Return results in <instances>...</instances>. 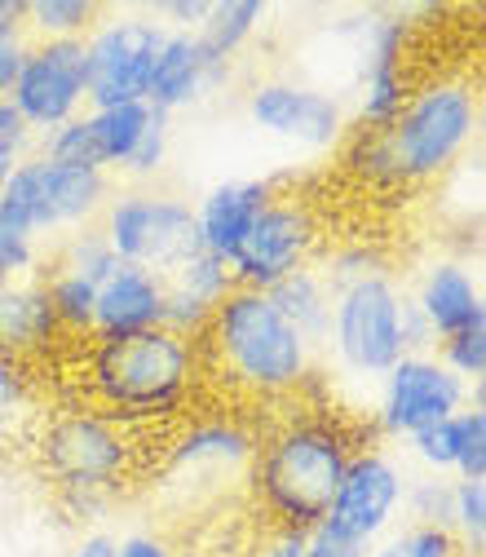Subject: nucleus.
<instances>
[{
	"label": "nucleus",
	"instance_id": "1a4fd4ad",
	"mask_svg": "<svg viewBox=\"0 0 486 557\" xmlns=\"http://www.w3.org/2000/svg\"><path fill=\"white\" fill-rule=\"evenodd\" d=\"M160 23L151 18H111L85 36V107H124L147 102V81L164 45Z\"/></svg>",
	"mask_w": 486,
	"mask_h": 557
},
{
	"label": "nucleus",
	"instance_id": "0eeeda50",
	"mask_svg": "<svg viewBox=\"0 0 486 557\" xmlns=\"http://www.w3.org/2000/svg\"><path fill=\"white\" fill-rule=\"evenodd\" d=\"M102 239L120 257V265L173 274L190 252H199L195 208L177 195L124 190L102 208Z\"/></svg>",
	"mask_w": 486,
	"mask_h": 557
},
{
	"label": "nucleus",
	"instance_id": "6e6552de",
	"mask_svg": "<svg viewBox=\"0 0 486 557\" xmlns=\"http://www.w3.org/2000/svg\"><path fill=\"white\" fill-rule=\"evenodd\" d=\"M111 199V177L98 169L53 164L45 156H23L0 190V208L14 213L36 239L53 231L89 226Z\"/></svg>",
	"mask_w": 486,
	"mask_h": 557
},
{
	"label": "nucleus",
	"instance_id": "b1692460",
	"mask_svg": "<svg viewBox=\"0 0 486 557\" xmlns=\"http://www.w3.org/2000/svg\"><path fill=\"white\" fill-rule=\"evenodd\" d=\"M151 120V107L147 102H124V107H102V111H85V124H89V137H94V160L102 173H120L128 151L137 147Z\"/></svg>",
	"mask_w": 486,
	"mask_h": 557
},
{
	"label": "nucleus",
	"instance_id": "e433bc0d",
	"mask_svg": "<svg viewBox=\"0 0 486 557\" xmlns=\"http://www.w3.org/2000/svg\"><path fill=\"white\" fill-rule=\"evenodd\" d=\"M301 557H367V544H359V540H350V535L332 531L327 522H319V527L306 531Z\"/></svg>",
	"mask_w": 486,
	"mask_h": 557
},
{
	"label": "nucleus",
	"instance_id": "7ed1b4c3",
	"mask_svg": "<svg viewBox=\"0 0 486 557\" xmlns=\"http://www.w3.org/2000/svg\"><path fill=\"white\" fill-rule=\"evenodd\" d=\"M195 345L217 376L257 398L297 394L314 368V345L270 306L265 293L248 288H235L217 301Z\"/></svg>",
	"mask_w": 486,
	"mask_h": 557
},
{
	"label": "nucleus",
	"instance_id": "f3484780",
	"mask_svg": "<svg viewBox=\"0 0 486 557\" xmlns=\"http://www.w3.org/2000/svg\"><path fill=\"white\" fill-rule=\"evenodd\" d=\"M407 301L415 306V314L425 319L434 345L447 341V336H456L460 327L486 319V301H482L477 274L464 261H451V257L429 261L425 274H421V284H415V293Z\"/></svg>",
	"mask_w": 486,
	"mask_h": 557
},
{
	"label": "nucleus",
	"instance_id": "aec40b11",
	"mask_svg": "<svg viewBox=\"0 0 486 557\" xmlns=\"http://www.w3.org/2000/svg\"><path fill=\"white\" fill-rule=\"evenodd\" d=\"M407 443L434 478L456 473L464 482H486V407H460L456 416L411 434Z\"/></svg>",
	"mask_w": 486,
	"mask_h": 557
},
{
	"label": "nucleus",
	"instance_id": "423d86ee",
	"mask_svg": "<svg viewBox=\"0 0 486 557\" xmlns=\"http://www.w3.org/2000/svg\"><path fill=\"white\" fill-rule=\"evenodd\" d=\"M402 314H407V293L398 288L389 270H376L332 293L327 341L340 368H350L354 376H385L407 355Z\"/></svg>",
	"mask_w": 486,
	"mask_h": 557
},
{
	"label": "nucleus",
	"instance_id": "72a5a7b5",
	"mask_svg": "<svg viewBox=\"0 0 486 557\" xmlns=\"http://www.w3.org/2000/svg\"><path fill=\"white\" fill-rule=\"evenodd\" d=\"M36 265H40V252H36V235L14 218V213H5L0 208V278H27V274H36Z\"/></svg>",
	"mask_w": 486,
	"mask_h": 557
},
{
	"label": "nucleus",
	"instance_id": "c756f323",
	"mask_svg": "<svg viewBox=\"0 0 486 557\" xmlns=\"http://www.w3.org/2000/svg\"><path fill=\"white\" fill-rule=\"evenodd\" d=\"M53 270H66V274L85 278V284L102 288L107 278L120 270V257L107 248L102 231H76L72 239L62 244V257H58V265H53Z\"/></svg>",
	"mask_w": 486,
	"mask_h": 557
},
{
	"label": "nucleus",
	"instance_id": "58836bf2",
	"mask_svg": "<svg viewBox=\"0 0 486 557\" xmlns=\"http://www.w3.org/2000/svg\"><path fill=\"white\" fill-rule=\"evenodd\" d=\"M27 53H32V40H27V36L0 45V98H10V89L18 85L23 66H27Z\"/></svg>",
	"mask_w": 486,
	"mask_h": 557
},
{
	"label": "nucleus",
	"instance_id": "a19ab883",
	"mask_svg": "<svg viewBox=\"0 0 486 557\" xmlns=\"http://www.w3.org/2000/svg\"><path fill=\"white\" fill-rule=\"evenodd\" d=\"M115 557H177L169 548V540L151 535V531H133L124 540H115Z\"/></svg>",
	"mask_w": 486,
	"mask_h": 557
},
{
	"label": "nucleus",
	"instance_id": "79ce46f5",
	"mask_svg": "<svg viewBox=\"0 0 486 557\" xmlns=\"http://www.w3.org/2000/svg\"><path fill=\"white\" fill-rule=\"evenodd\" d=\"M23 14H27V0H0V45H10L23 32Z\"/></svg>",
	"mask_w": 486,
	"mask_h": 557
},
{
	"label": "nucleus",
	"instance_id": "2f4dec72",
	"mask_svg": "<svg viewBox=\"0 0 486 557\" xmlns=\"http://www.w3.org/2000/svg\"><path fill=\"white\" fill-rule=\"evenodd\" d=\"M367 557H460V544L451 540V531H438V527H407L376 540Z\"/></svg>",
	"mask_w": 486,
	"mask_h": 557
},
{
	"label": "nucleus",
	"instance_id": "a18cd8bd",
	"mask_svg": "<svg viewBox=\"0 0 486 557\" xmlns=\"http://www.w3.org/2000/svg\"><path fill=\"white\" fill-rule=\"evenodd\" d=\"M14 164H18V156H10V151H0V190H5V182H10Z\"/></svg>",
	"mask_w": 486,
	"mask_h": 557
},
{
	"label": "nucleus",
	"instance_id": "c9c22d12",
	"mask_svg": "<svg viewBox=\"0 0 486 557\" xmlns=\"http://www.w3.org/2000/svg\"><path fill=\"white\" fill-rule=\"evenodd\" d=\"M32 407V376H27V363L18 359H5L0 355V434L10 425H18Z\"/></svg>",
	"mask_w": 486,
	"mask_h": 557
},
{
	"label": "nucleus",
	"instance_id": "c85d7f7f",
	"mask_svg": "<svg viewBox=\"0 0 486 557\" xmlns=\"http://www.w3.org/2000/svg\"><path fill=\"white\" fill-rule=\"evenodd\" d=\"M451 540L464 557H482L486 548V482L451 478Z\"/></svg>",
	"mask_w": 486,
	"mask_h": 557
},
{
	"label": "nucleus",
	"instance_id": "f257e3e1",
	"mask_svg": "<svg viewBox=\"0 0 486 557\" xmlns=\"http://www.w3.org/2000/svg\"><path fill=\"white\" fill-rule=\"evenodd\" d=\"M482 102L469 81H434L411 89L389 128H359L345 147V164L367 186L402 190L443 177L477 137Z\"/></svg>",
	"mask_w": 486,
	"mask_h": 557
},
{
	"label": "nucleus",
	"instance_id": "a211bd4d",
	"mask_svg": "<svg viewBox=\"0 0 486 557\" xmlns=\"http://www.w3.org/2000/svg\"><path fill=\"white\" fill-rule=\"evenodd\" d=\"M274 203V182L252 177V182H222L213 186L199 208H195V231H199V248L217 252L222 261H230L244 239L252 235L257 218Z\"/></svg>",
	"mask_w": 486,
	"mask_h": 557
},
{
	"label": "nucleus",
	"instance_id": "7c9ffc66",
	"mask_svg": "<svg viewBox=\"0 0 486 557\" xmlns=\"http://www.w3.org/2000/svg\"><path fill=\"white\" fill-rule=\"evenodd\" d=\"M438 345H443L438 363H443L447 372H456L464 385H482V376H486V319L460 327L456 336H447V341H438Z\"/></svg>",
	"mask_w": 486,
	"mask_h": 557
},
{
	"label": "nucleus",
	"instance_id": "cd10ccee",
	"mask_svg": "<svg viewBox=\"0 0 486 557\" xmlns=\"http://www.w3.org/2000/svg\"><path fill=\"white\" fill-rule=\"evenodd\" d=\"M45 293H49V306H53L62 332L94 336V310H98V288L94 284H85V278L66 274V270H49Z\"/></svg>",
	"mask_w": 486,
	"mask_h": 557
},
{
	"label": "nucleus",
	"instance_id": "dca6fc26",
	"mask_svg": "<svg viewBox=\"0 0 486 557\" xmlns=\"http://www.w3.org/2000/svg\"><path fill=\"white\" fill-rule=\"evenodd\" d=\"M226 76H230V62L208 53L195 32H164V45L155 53L151 81H147V107L160 115H173L208 98Z\"/></svg>",
	"mask_w": 486,
	"mask_h": 557
},
{
	"label": "nucleus",
	"instance_id": "9b49d317",
	"mask_svg": "<svg viewBox=\"0 0 486 557\" xmlns=\"http://www.w3.org/2000/svg\"><path fill=\"white\" fill-rule=\"evenodd\" d=\"M469 403V385L438 363V355H402L385 372L376 425L389 438H411Z\"/></svg>",
	"mask_w": 486,
	"mask_h": 557
},
{
	"label": "nucleus",
	"instance_id": "49530a36",
	"mask_svg": "<svg viewBox=\"0 0 486 557\" xmlns=\"http://www.w3.org/2000/svg\"><path fill=\"white\" fill-rule=\"evenodd\" d=\"M0 284H5V278H0Z\"/></svg>",
	"mask_w": 486,
	"mask_h": 557
},
{
	"label": "nucleus",
	"instance_id": "412c9836",
	"mask_svg": "<svg viewBox=\"0 0 486 557\" xmlns=\"http://www.w3.org/2000/svg\"><path fill=\"white\" fill-rule=\"evenodd\" d=\"M164 323V274L120 265L98 288L94 336H133Z\"/></svg>",
	"mask_w": 486,
	"mask_h": 557
},
{
	"label": "nucleus",
	"instance_id": "5701e85b",
	"mask_svg": "<svg viewBox=\"0 0 486 557\" xmlns=\"http://www.w3.org/2000/svg\"><path fill=\"white\" fill-rule=\"evenodd\" d=\"M270 306L279 310L310 345L327 341V327H332V288H327V278L314 270V265H301L292 270L288 278H279L270 293Z\"/></svg>",
	"mask_w": 486,
	"mask_h": 557
},
{
	"label": "nucleus",
	"instance_id": "4468645a",
	"mask_svg": "<svg viewBox=\"0 0 486 557\" xmlns=\"http://www.w3.org/2000/svg\"><path fill=\"white\" fill-rule=\"evenodd\" d=\"M248 115L257 128L288 137V143L327 151L345 137V107L310 85H292V81H265L252 89L248 98Z\"/></svg>",
	"mask_w": 486,
	"mask_h": 557
},
{
	"label": "nucleus",
	"instance_id": "393cba45",
	"mask_svg": "<svg viewBox=\"0 0 486 557\" xmlns=\"http://www.w3.org/2000/svg\"><path fill=\"white\" fill-rule=\"evenodd\" d=\"M265 5L261 0H217L213 10H208V18H203V27L195 32L199 40H203V49L213 53V58H222V62H230L252 36H257V27L265 23Z\"/></svg>",
	"mask_w": 486,
	"mask_h": 557
},
{
	"label": "nucleus",
	"instance_id": "c03bdc74",
	"mask_svg": "<svg viewBox=\"0 0 486 557\" xmlns=\"http://www.w3.org/2000/svg\"><path fill=\"white\" fill-rule=\"evenodd\" d=\"M72 557H115V535L94 531V535H85V540L72 548Z\"/></svg>",
	"mask_w": 486,
	"mask_h": 557
},
{
	"label": "nucleus",
	"instance_id": "9d476101",
	"mask_svg": "<svg viewBox=\"0 0 486 557\" xmlns=\"http://www.w3.org/2000/svg\"><path fill=\"white\" fill-rule=\"evenodd\" d=\"M314 248H319V222L310 213V203L274 195V203L257 218V226L244 239V248L230 257L235 288L270 293L279 278H288L292 270L310 265Z\"/></svg>",
	"mask_w": 486,
	"mask_h": 557
},
{
	"label": "nucleus",
	"instance_id": "2eb2a0df",
	"mask_svg": "<svg viewBox=\"0 0 486 557\" xmlns=\"http://www.w3.org/2000/svg\"><path fill=\"white\" fill-rule=\"evenodd\" d=\"M407 49H411V23L376 14L363 23V94H359V124L363 128H389L398 111L411 98L407 81Z\"/></svg>",
	"mask_w": 486,
	"mask_h": 557
},
{
	"label": "nucleus",
	"instance_id": "a878e982",
	"mask_svg": "<svg viewBox=\"0 0 486 557\" xmlns=\"http://www.w3.org/2000/svg\"><path fill=\"white\" fill-rule=\"evenodd\" d=\"M102 23L94 0H27L23 32L27 40H85Z\"/></svg>",
	"mask_w": 486,
	"mask_h": 557
},
{
	"label": "nucleus",
	"instance_id": "39448f33",
	"mask_svg": "<svg viewBox=\"0 0 486 557\" xmlns=\"http://www.w3.org/2000/svg\"><path fill=\"white\" fill-rule=\"evenodd\" d=\"M40 465L49 469V478L72 496L76 509H102L111 500V492L128 478L137 443L133 430L102 416L98 407H76L62 411L53 421H45L40 430Z\"/></svg>",
	"mask_w": 486,
	"mask_h": 557
},
{
	"label": "nucleus",
	"instance_id": "473e14b6",
	"mask_svg": "<svg viewBox=\"0 0 486 557\" xmlns=\"http://www.w3.org/2000/svg\"><path fill=\"white\" fill-rule=\"evenodd\" d=\"M407 513L415 518L411 527H438L451 531V482L447 478H421V482H407V496H402Z\"/></svg>",
	"mask_w": 486,
	"mask_h": 557
},
{
	"label": "nucleus",
	"instance_id": "f704fd0d",
	"mask_svg": "<svg viewBox=\"0 0 486 557\" xmlns=\"http://www.w3.org/2000/svg\"><path fill=\"white\" fill-rule=\"evenodd\" d=\"M164 156H169V115L151 111L142 137H137V147L128 151V160H124L120 173H128V177H151V173H160Z\"/></svg>",
	"mask_w": 486,
	"mask_h": 557
},
{
	"label": "nucleus",
	"instance_id": "f03ea898",
	"mask_svg": "<svg viewBox=\"0 0 486 557\" xmlns=\"http://www.w3.org/2000/svg\"><path fill=\"white\" fill-rule=\"evenodd\" d=\"M85 376L98 411L133 430L186 407L199 376V345L173 336L169 327L133 336H94Z\"/></svg>",
	"mask_w": 486,
	"mask_h": 557
},
{
	"label": "nucleus",
	"instance_id": "37998d69",
	"mask_svg": "<svg viewBox=\"0 0 486 557\" xmlns=\"http://www.w3.org/2000/svg\"><path fill=\"white\" fill-rule=\"evenodd\" d=\"M301 544H306L301 531H274V535L261 544L257 557H301Z\"/></svg>",
	"mask_w": 486,
	"mask_h": 557
},
{
	"label": "nucleus",
	"instance_id": "4c0bfd02",
	"mask_svg": "<svg viewBox=\"0 0 486 557\" xmlns=\"http://www.w3.org/2000/svg\"><path fill=\"white\" fill-rule=\"evenodd\" d=\"M27 147H32V128H27V120L18 115V107L10 102V98H0V151H10V156H27Z\"/></svg>",
	"mask_w": 486,
	"mask_h": 557
},
{
	"label": "nucleus",
	"instance_id": "4be33fe9",
	"mask_svg": "<svg viewBox=\"0 0 486 557\" xmlns=\"http://www.w3.org/2000/svg\"><path fill=\"white\" fill-rule=\"evenodd\" d=\"M257 456V438L226 421V416H208V421L186 425L173 443H169V473H235L244 465H252Z\"/></svg>",
	"mask_w": 486,
	"mask_h": 557
},
{
	"label": "nucleus",
	"instance_id": "6ab92c4d",
	"mask_svg": "<svg viewBox=\"0 0 486 557\" xmlns=\"http://www.w3.org/2000/svg\"><path fill=\"white\" fill-rule=\"evenodd\" d=\"M58 336H62V323L49 306L45 278L27 274V278L0 284V355L32 363L53 350Z\"/></svg>",
	"mask_w": 486,
	"mask_h": 557
},
{
	"label": "nucleus",
	"instance_id": "20e7f679",
	"mask_svg": "<svg viewBox=\"0 0 486 557\" xmlns=\"http://www.w3.org/2000/svg\"><path fill=\"white\" fill-rule=\"evenodd\" d=\"M354 438L332 416H297L252 456V482L279 531H310L327 518Z\"/></svg>",
	"mask_w": 486,
	"mask_h": 557
},
{
	"label": "nucleus",
	"instance_id": "ddd939ff",
	"mask_svg": "<svg viewBox=\"0 0 486 557\" xmlns=\"http://www.w3.org/2000/svg\"><path fill=\"white\" fill-rule=\"evenodd\" d=\"M10 102L32 133H53L85 111V40H32Z\"/></svg>",
	"mask_w": 486,
	"mask_h": 557
},
{
	"label": "nucleus",
	"instance_id": "bb28decb",
	"mask_svg": "<svg viewBox=\"0 0 486 557\" xmlns=\"http://www.w3.org/2000/svg\"><path fill=\"white\" fill-rule=\"evenodd\" d=\"M164 288H173V293H182V297H190V301H199L208 310H217V301L226 293H235V274H230V261L199 248L173 274H164Z\"/></svg>",
	"mask_w": 486,
	"mask_h": 557
},
{
	"label": "nucleus",
	"instance_id": "f8f14e48",
	"mask_svg": "<svg viewBox=\"0 0 486 557\" xmlns=\"http://www.w3.org/2000/svg\"><path fill=\"white\" fill-rule=\"evenodd\" d=\"M402 496H407L402 465L381 447H359L350 456V465H345V478L336 486V500H332L323 522L332 531L372 548L394 527V518L402 509Z\"/></svg>",
	"mask_w": 486,
	"mask_h": 557
},
{
	"label": "nucleus",
	"instance_id": "ea45409f",
	"mask_svg": "<svg viewBox=\"0 0 486 557\" xmlns=\"http://www.w3.org/2000/svg\"><path fill=\"white\" fill-rule=\"evenodd\" d=\"M208 10H213V0H164V5H160V14L177 23L173 32H199Z\"/></svg>",
	"mask_w": 486,
	"mask_h": 557
}]
</instances>
